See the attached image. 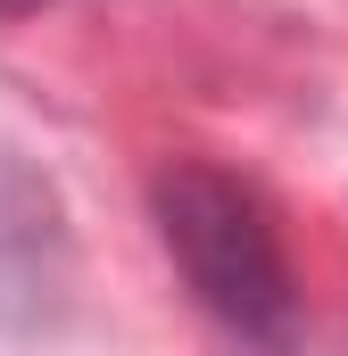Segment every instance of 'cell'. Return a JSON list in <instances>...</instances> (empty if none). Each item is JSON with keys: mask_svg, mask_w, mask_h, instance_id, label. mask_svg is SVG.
Here are the masks:
<instances>
[{"mask_svg": "<svg viewBox=\"0 0 348 356\" xmlns=\"http://www.w3.org/2000/svg\"><path fill=\"white\" fill-rule=\"evenodd\" d=\"M67 282V216L58 191L17 149H0V323H42Z\"/></svg>", "mask_w": 348, "mask_h": 356, "instance_id": "2", "label": "cell"}, {"mask_svg": "<svg viewBox=\"0 0 348 356\" xmlns=\"http://www.w3.org/2000/svg\"><path fill=\"white\" fill-rule=\"evenodd\" d=\"M33 8H50V0H0V17H33Z\"/></svg>", "mask_w": 348, "mask_h": 356, "instance_id": "3", "label": "cell"}, {"mask_svg": "<svg viewBox=\"0 0 348 356\" xmlns=\"http://www.w3.org/2000/svg\"><path fill=\"white\" fill-rule=\"evenodd\" d=\"M150 224L174 257L191 307L249 340V348H290L299 340V273L282 257V224L258 182L224 175L207 158H174L150 182Z\"/></svg>", "mask_w": 348, "mask_h": 356, "instance_id": "1", "label": "cell"}]
</instances>
